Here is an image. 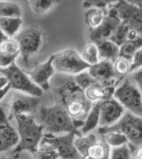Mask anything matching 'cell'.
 <instances>
[{
  "instance_id": "15",
  "label": "cell",
  "mask_w": 142,
  "mask_h": 159,
  "mask_svg": "<svg viewBox=\"0 0 142 159\" xmlns=\"http://www.w3.org/2000/svg\"><path fill=\"white\" fill-rule=\"evenodd\" d=\"M54 55H50L45 62L37 64L32 70L26 71V73L29 75L31 80L41 87L44 91H46L50 89L49 81L52 76L55 74L56 70L53 65Z\"/></svg>"
},
{
  "instance_id": "18",
  "label": "cell",
  "mask_w": 142,
  "mask_h": 159,
  "mask_svg": "<svg viewBox=\"0 0 142 159\" xmlns=\"http://www.w3.org/2000/svg\"><path fill=\"white\" fill-rule=\"evenodd\" d=\"M115 87V85H107L96 82L84 90V94L92 104H95L112 97Z\"/></svg>"
},
{
  "instance_id": "39",
  "label": "cell",
  "mask_w": 142,
  "mask_h": 159,
  "mask_svg": "<svg viewBox=\"0 0 142 159\" xmlns=\"http://www.w3.org/2000/svg\"><path fill=\"white\" fill-rule=\"evenodd\" d=\"M11 89V85L8 84L4 89H2L1 90H0V101H1L4 97H5V95L9 92V90Z\"/></svg>"
},
{
  "instance_id": "16",
  "label": "cell",
  "mask_w": 142,
  "mask_h": 159,
  "mask_svg": "<svg viewBox=\"0 0 142 159\" xmlns=\"http://www.w3.org/2000/svg\"><path fill=\"white\" fill-rule=\"evenodd\" d=\"M88 72L97 82L107 85L116 86L122 80L116 75L113 62L107 60H101L96 64L91 65L88 68Z\"/></svg>"
},
{
  "instance_id": "17",
  "label": "cell",
  "mask_w": 142,
  "mask_h": 159,
  "mask_svg": "<svg viewBox=\"0 0 142 159\" xmlns=\"http://www.w3.org/2000/svg\"><path fill=\"white\" fill-rule=\"evenodd\" d=\"M18 131L14 129L10 124L9 118L4 113V110L0 108V153L7 152L12 148H15L19 144Z\"/></svg>"
},
{
  "instance_id": "1",
  "label": "cell",
  "mask_w": 142,
  "mask_h": 159,
  "mask_svg": "<svg viewBox=\"0 0 142 159\" xmlns=\"http://www.w3.org/2000/svg\"><path fill=\"white\" fill-rule=\"evenodd\" d=\"M55 92L57 95V102L66 109L80 129L93 104L85 97L84 91L75 84L74 78L60 84L55 89Z\"/></svg>"
},
{
  "instance_id": "12",
  "label": "cell",
  "mask_w": 142,
  "mask_h": 159,
  "mask_svg": "<svg viewBox=\"0 0 142 159\" xmlns=\"http://www.w3.org/2000/svg\"><path fill=\"white\" fill-rule=\"evenodd\" d=\"M40 103L41 97L32 96L22 92L15 93L7 104L10 111L9 118H15L19 115H29V113H32L37 109Z\"/></svg>"
},
{
  "instance_id": "10",
  "label": "cell",
  "mask_w": 142,
  "mask_h": 159,
  "mask_svg": "<svg viewBox=\"0 0 142 159\" xmlns=\"http://www.w3.org/2000/svg\"><path fill=\"white\" fill-rule=\"evenodd\" d=\"M102 129H111L123 133L132 148L142 146V116L126 112L115 125Z\"/></svg>"
},
{
  "instance_id": "7",
  "label": "cell",
  "mask_w": 142,
  "mask_h": 159,
  "mask_svg": "<svg viewBox=\"0 0 142 159\" xmlns=\"http://www.w3.org/2000/svg\"><path fill=\"white\" fill-rule=\"evenodd\" d=\"M53 65L56 72L75 76L87 70L90 65L86 63L81 54L74 49H65L54 53Z\"/></svg>"
},
{
  "instance_id": "29",
  "label": "cell",
  "mask_w": 142,
  "mask_h": 159,
  "mask_svg": "<svg viewBox=\"0 0 142 159\" xmlns=\"http://www.w3.org/2000/svg\"><path fill=\"white\" fill-rule=\"evenodd\" d=\"M113 67L118 78L124 79L131 72V60L119 57L113 62Z\"/></svg>"
},
{
  "instance_id": "38",
  "label": "cell",
  "mask_w": 142,
  "mask_h": 159,
  "mask_svg": "<svg viewBox=\"0 0 142 159\" xmlns=\"http://www.w3.org/2000/svg\"><path fill=\"white\" fill-rule=\"evenodd\" d=\"M132 159H142V146L133 148Z\"/></svg>"
},
{
  "instance_id": "6",
  "label": "cell",
  "mask_w": 142,
  "mask_h": 159,
  "mask_svg": "<svg viewBox=\"0 0 142 159\" xmlns=\"http://www.w3.org/2000/svg\"><path fill=\"white\" fill-rule=\"evenodd\" d=\"M0 74L8 80L11 89L32 96L42 97L44 90L31 80L26 71L19 68L15 62L7 68H0Z\"/></svg>"
},
{
  "instance_id": "13",
  "label": "cell",
  "mask_w": 142,
  "mask_h": 159,
  "mask_svg": "<svg viewBox=\"0 0 142 159\" xmlns=\"http://www.w3.org/2000/svg\"><path fill=\"white\" fill-rule=\"evenodd\" d=\"M115 7L121 21L142 37V8L130 4L125 0H119Z\"/></svg>"
},
{
  "instance_id": "21",
  "label": "cell",
  "mask_w": 142,
  "mask_h": 159,
  "mask_svg": "<svg viewBox=\"0 0 142 159\" xmlns=\"http://www.w3.org/2000/svg\"><path fill=\"white\" fill-rule=\"evenodd\" d=\"M107 9H101V8L92 7L85 9L84 12V22L89 30L99 27L102 21L105 20Z\"/></svg>"
},
{
  "instance_id": "27",
  "label": "cell",
  "mask_w": 142,
  "mask_h": 159,
  "mask_svg": "<svg viewBox=\"0 0 142 159\" xmlns=\"http://www.w3.org/2000/svg\"><path fill=\"white\" fill-rule=\"evenodd\" d=\"M15 17L21 18V8L14 1L3 0L0 1V18Z\"/></svg>"
},
{
  "instance_id": "2",
  "label": "cell",
  "mask_w": 142,
  "mask_h": 159,
  "mask_svg": "<svg viewBox=\"0 0 142 159\" xmlns=\"http://www.w3.org/2000/svg\"><path fill=\"white\" fill-rule=\"evenodd\" d=\"M39 120L44 127L45 134L61 135L71 132L80 133L75 121L58 102L52 106L41 107L39 111Z\"/></svg>"
},
{
  "instance_id": "35",
  "label": "cell",
  "mask_w": 142,
  "mask_h": 159,
  "mask_svg": "<svg viewBox=\"0 0 142 159\" xmlns=\"http://www.w3.org/2000/svg\"><path fill=\"white\" fill-rule=\"evenodd\" d=\"M19 55L12 54L9 52H6L2 50H0V68H7L12 65Z\"/></svg>"
},
{
  "instance_id": "9",
  "label": "cell",
  "mask_w": 142,
  "mask_h": 159,
  "mask_svg": "<svg viewBox=\"0 0 142 159\" xmlns=\"http://www.w3.org/2000/svg\"><path fill=\"white\" fill-rule=\"evenodd\" d=\"M78 132H71L61 135L45 134L42 142L51 145L59 155V159H83L75 145V140Z\"/></svg>"
},
{
  "instance_id": "24",
  "label": "cell",
  "mask_w": 142,
  "mask_h": 159,
  "mask_svg": "<svg viewBox=\"0 0 142 159\" xmlns=\"http://www.w3.org/2000/svg\"><path fill=\"white\" fill-rule=\"evenodd\" d=\"M141 48H142L141 36L136 39H132V40H127V41L120 47V57L131 60L133 55H135L136 52L140 50Z\"/></svg>"
},
{
  "instance_id": "3",
  "label": "cell",
  "mask_w": 142,
  "mask_h": 159,
  "mask_svg": "<svg viewBox=\"0 0 142 159\" xmlns=\"http://www.w3.org/2000/svg\"><path fill=\"white\" fill-rule=\"evenodd\" d=\"M19 134V144L14 149V154L19 155L22 152H29L34 154L44 137V127L37 123L31 115H19L15 117Z\"/></svg>"
},
{
  "instance_id": "20",
  "label": "cell",
  "mask_w": 142,
  "mask_h": 159,
  "mask_svg": "<svg viewBox=\"0 0 142 159\" xmlns=\"http://www.w3.org/2000/svg\"><path fill=\"white\" fill-rule=\"evenodd\" d=\"M99 48L101 60H107L114 62L120 57V47L116 45L111 40L106 39L104 41L96 43Z\"/></svg>"
},
{
  "instance_id": "37",
  "label": "cell",
  "mask_w": 142,
  "mask_h": 159,
  "mask_svg": "<svg viewBox=\"0 0 142 159\" xmlns=\"http://www.w3.org/2000/svg\"><path fill=\"white\" fill-rule=\"evenodd\" d=\"M129 77L132 80V82L135 83L139 87V89L142 91V67L131 72L129 75Z\"/></svg>"
},
{
  "instance_id": "8",
  "label": "cell",
  "mask_w": 142,
  "mask_h": 159,
  "mask_svg": "<svg viewBox=\"0 0 142 159\" xmlns=\"http://www.w3.org/2000/svg\"><path fill=\"white\" fill-rule=\"evenodd\" d=\"M14 38L19 45L22 60L27 65L30 57L42 48L45 35L40 27L32 25L23 28Z\"/></svg>"
},
{
  "instance_id": "41",
  "label": "cell",
  "mask_w": 142,
  "mask_h": 159,
  "mask_svg": "<svg viewBox=\"0 0 142 159\" xmlns=\"http://www.w3.org/2000/svg\"><path fill=\"white\" fill-rule=\"evenodd\" d=\"M9 84L8 83V80L4 77V76H1L0 77V90H1L2 89H4V87Z\"/></svg>"
},
{
  "instance_id": "30",
  "label": "cell",
  "mask_w": 142,
  "mask_h": 159,
  "mask_svg": "<svg viewBox=\"0 0 142 159\" xmlns=\"http://www.w3.org/2000/svg\"><path fill=\"white\" fill-rule=\"evenodd\" d=\"M129 32H130V27L127 25H125L124 22L121 21L120 25H118L116 27V29L114 30L112 35L110 36L109 40H111V41L114 42L116 45L121 47L128 40Z\"/></svg>"
},
{
  "instance_id": "14",
  "label": "cell",
  "mask_w": 142,
  "mask_h": 159,
  "mask_svg": "<svg viewBox=\"0 0 142 159\" xmlns=\"http://www.w3.org/2000/svg\"><path fill=\"white\" fill-rule=\"evenodd\" d=\"M100 128H108L115 125L126 113L124 107L113 96L101 102Z\"/></svg>"
},
{
  "instance_id": "4",
  "label": "cell",
  "mask_w": 142,
  "mask_h": 159,
  "mask_svg": "<svg viewBox=\"0 0 142 159\" xmlns=\"http://www.w3.org/2000/svg\"><path fill=\"white\" fill-rule=\"evenodd\" d=\"M75 145L83 159H109L111 148L99 129L85 135H77Z\"/></svg>"
},
{
  "instance_id": "23",
  "label": "cell",
  "mask_w": 142,
  "mask_h": 159,
  "mask_svg": "<svg viewBox=\"0 0 142 159\" xmlns=\"http://www.w3.org/2000/svg\"><path fill=\"white\" fill-rule=\"evenodd\" d=\"M21 25H22L21 18H15V17L0 18V28L4 31V33L9 38L15 37L19 32Z\"/></svg>"
},
{
  "instance_id": "42",
  "label": "cell",
  "mask_w": 142,
  "mask_h": 159,
  "mask_svg": "<svg viewBox=\"0 0 142 159\" xmlns=\"http://www.w3.org/2000/svg\"><path fill=\"white\" fill-rule=\"evenodd\" d=\"M125 1H127L130 4H132V5H136L137 7L142 8V0H125Z\"/></svg>"
},
{
  "instance_id": "19",
  "label": "cell",
  "mask_w": 142,
  "mask_h": 159,
  "mask_svg": "<svg viewBox=\"0 0 142 159\" xmlns=\"http://www.w3.org/2000/svg\"><path fill=\"white\" fill-rule=\"evenodd\" d=\"M101 102L93 104L91 110L84 119L83 124L78 131L80 135H85L96 131L100 128V118H101Z\"/></svg>"
},
{
  "instance_id": "43",
  "label": "cell",
  "mask_w": 142,
  "mask_h": 159,
  "mask_svg": "<svg viewBox=\"0 0 142 159\" xmlns=\"http://www.w3.org/2000/svg\"><path fill=\"white\" fill-rule=\"evenodd\" d=\"M18 157H19V155L14 154V153H13V155H12V156H10V157H1L0 159H18Z\"/></svg>"
},
{
  "instance_id": "40",
  "label": "cell",
  "mask_w": 142,
  "mask_h": 159,
  "mask_svg": "<svg viewBox=\"0 0 142 159\" xmlns=\"http://www.w3.org/2000/svg\"><path fill=\"white\" fill-rule=\"evenodd\" d=\"M8 38H9V37H8V36L4 33V31H3L1 28H0V47L2 46V44L6 41V40H7Z\"/></svg>"
},
{
  "instance_id": "36",
  "label": "cell",
  "mask_w": 142,
  "mask_h": 159,
  "mask_svg": "<svg viewBox=\"0 0 142 159\" xmlns=\"http://www.w3.org/2000/svg\"><path fill=\"white\" fill-rule=\"evenodd\" d=\"M142 67V48L136 52L131 59V72Z\"/></svg>"
},
{
  "instance_id": "32",
  "label": "cell",
  "mask_w": 142,
  "mask_h": 159,
  "mask_svg": "<svg viewBox=\"0 0 142 159\" xmlns=\"http://www.w3.org/2000/svg\"><path fill=\"white\" fill-rule=\"evenodd\" d=\"M73 78H74V81L75 82V84L80 86L83 91L87 89V87H89L91 84H93L97 82L96 80L90 75V73L88 72V69L83 71V72H81L80 74L74 76Z\"/></svg>"
},
{
  "instance_id": "34",
  "label": "cell",
  "mask_w": 142,
  "mask_h": 159,
  "mask_svg": "<svg viewBox=\"0 0 142 159\" xmlns=\"http://www.w3.org/2000/svg\"><path fill=\"white\" fill-rule=\"evenodd\" d=\"M0 50H2L6 52H9L12 54H20V49L18 41L15 38H8L6 41L0 47Z\"/></svg>"
},
{
  "instance_id": "33",
  "label": "cell",
  "mask_w": 142,
  "mask_h": 159,
  "mask_svg": "<svg viewBox=\"0 0 142 159\" xmlns=\"http://www.w3.org/2000/svg\"><path fill=\"white\" fill-rule=\"evenodd\" d=\"M118 2H119V0H83L82 6L84 9L96 7V8H101V9L106 10Z\"/></svg>"
},
{
  "instance_id": "5",
  "label": "cell",
  "mask_w": 142,
  "mask_h": 159,
  "mask_svg": "<svg viewBox=\"0 0 142 159\" xmlns=\"http://www.w3.org/2000/svg\"><path fill=\"white\" fill-rule=\"evenodd\" d=\"M113 97L124 107L126 112L142 116V91L129 76L122 79L116 85Z\"/></svg>"
},
{
  "instance_id": "11",
  "label": "cell",
  "mask_w": 142,
  "mask_h": 159,
  "mask_svg": "<svg viewBox=\"0 0 142 159\" xmlns=\"http://www.w3.org/2000/svg\"><path fill=\"white\" fill-rule=\"evenodd\" d=\"M120 23V17L118 15L115 5H113L107 9L105 20L102 21L101 25L97 28L89 30L90 42L99 43L101 41H104V40L109 39Z\"/></svg>"
},
{
  "instance_id": "31",
  "label": "cell",
  "mask_w": 142,
  "mask_h": 159,
  "mask_svg": "<svg viewBox=\"0 0 142 159\" xmlns=\"http://www.w3.org/2000/svg\"><path fill=\"white\" fill-rule=\"evenodd\" d=\"M133 148L130 144L119 148H113L110 150L109 159H132Z\"/></svg>"
},
{
  "instance_id": "25",
  "label": "cell",
  "mask_w": 142,
  "mask_h": 159,
  "mask_svg": "<svg viewBox=\"0 0 142 159\" xmlns=\"http://www.w3.org/2000/svg\"><path fill=\"white\" fill-rule=\"evenodd\" d=\"M61 0H27L28 6L36 15H44L58 4Z\"/></svg>"
},
{
  "instance_id": "26",
  "label": "cell",
  "mask_w": 142,
  "mask_h": 159,
  "mask_svg": "<svg viewBox=\"0 0 142 159\" xmlns=\"http://www.w3.org/2000/svg\"><path fill=\"white\" fill-rule=\"evenodd\" d=\"M80 54H81V57L83 58V60L86 63H88L90 66L96 64V63L101 61L98 45L94 42H89L87 45H86L83 51L80 52Z\"/></svg>"
},
{
  "instance_id": "28",
  "label": "cell",
  "mask_w": 142,
  "mask_h": 159,
  "mask_svg": "<svg viewBox=\"0 0 142 159\" xmlns=\"http://www.w3.org/2000/svg\"><path fill=\"white\" fill-rule=\"evenodd\" d=\"M33 159H59V155L51 145L41 142L38 150L33 154Z\"/></svg>"
},
{
  "instance_id": "22",
  "label": "cell",
  "mask_w": 142,
  "mask_h": 159,
  "mask_svg": "<svg viewBox=\"0 0 142 159\" xmlns=\"http://www.w3.org/2000/svg\"><path fill=\"white\" fill-rule=\"evenodd\" d=\"M99 131L101 133L102 137H104V139L107 143V145L111 148H119L129 144L127 137L119 131L111 130V129H102V128H99Z\"/></svg>"
}]
</instances>
